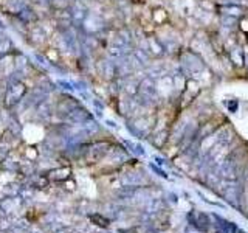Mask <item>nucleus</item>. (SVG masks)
<instances>
[{
    "label": "nucleus",
    "mask_w": 248,
    "mask_h": 233,
    "mask_svg": "<svg viewBox=\"0 0 248 233\" xmlns=\"http://www.w3.org/2000/svg\"><path fill=\"white\" fill-rule=\"evenodd\" d=\"M25 93H27V85L22 81H13L8 85L6 95H5V104H6V107H11L16 103H19Z\"/></svg>",
    "instance_id": "f257e3e1"
},
{
    "label": "nucleus",
    "mask_w": 248,
    "mask_h": 233,
    "mask_svg": "<svg viewBox=\"0 0 248 233\" xmlns=\"http://www.w3.org/2000/svg\"><path fill=\"white\" fill-rule=\"evenodd\" d=\"M70 13H71V23H76V25H82V22L88 16L87 8L82 3V0H73V3L70 5Z\"/></svg>",
    "instance_id": "f03ea898"
},
{
    "label": "nucleus",
    "mask_w": 248,
    "mask_h": 233,
    "mask_svg": "<svg viewBox=\"0 0 248 233\" xmlns=\"http://www.w3.org/2000/svg\"><path fill=\"white\" fill-rule=\"evenodd\" d=\"M82 28L86 30L87 33H98L101 31L104 25H102V20L99 17H93V16H87L86 20L82 22Z\"/></svg>",
    "instance_id": "7ed1b4c3"
},
{
    "label": "nucleus",
    "mask_w": 248,
    "mask_h": 233,
    "mask_svg": "<svg viewBox=\"0 0 248 233\" xmlns=\"http://www.w3.org/2000/svg\"><path fill=\"white\" fill-rule=\"evenodd\" d=\"M116 75H118L116 65H113L110 61H109V62H104V76L109 79V81L115 79V76H116Z\"/></svg>",
    "instance_id": "20e7f679"
},
{
    "label": "nucleus",
    "mask_w": 248,
    "mask_h": 233,
    "mask_svg": "<svg viewBox=\"0 0 248 233\" xmlns=\"http://www.w3.org/2000/svg\"><path fill=\"white\" fill-rule=\"evenodd\" d=\"M127 33L126 31H119L118 34H116V38H115V47H119V48H123L124 45H127L129 44V38H127Z\"/></svg>",
    "instance_id": "39448f33"
},
{
    "label": "nucleus",
    "mask_w": 248,
    "mask_h": 233,
    "mask_svg": "<svg viewBox=\"0 0 248 233\" xmlns=\"http://www.w3.org/2000/svg\"><path fill=\"white\" fill-rule=\"evenodd\" d=\"M9 48H11V41H9V39H6V38H2V39H0V54L8 53Z\"/></svg>",
    "instance_id": "423d86ee"
},
{
    "label": "nucleus",
    "mask_w": 248,
    "mask_h": 233,
    "mask_svg": "<svg viewBox=\"0 0 248 233\" xmlns=\"http://www.w3.org/2000/svg\"><path fill=\"white\" fill-rule=\"evenodd\" d=\"M90 219L93 221V222H96L99 227H107L109 225V221L106 219V218H102V216H99V214H95V216H90Z\"/></svg>",
    "instance_id": "0eeeda50"
},
{
    "label": "nucleus",
    "mask_w": 248,
    "mask_h": 233,
    "mask_svg": "<svg viewBox=\"0 0 248 233\" xmlns=\"http://www.w3.org/2000/svg\"><path fill=\"white\" fill-rule=\"evenodd\" d=\"M19 17H22L25 22H29V20H34V19H36V16L31 13V11H27V9H25V11H20Z\"/></svg>",
    "instance_id": "6e6552de"
},
{
    "label": "nucleus",
    "mask_w": 248,
    "mask_h": 233,
    "mask_svg": "<svg viewBox=\"0 0 248 233\" xmlns=\"http://www.w3.org/2000/svg\"><path fill=\"white\" fill-rule=\"evenodd\" d=\"M109 54H110V56H113V58H116V56H121V54H123V51H121L119 47H112L110 50H109Z\"/></svg>",
    "instance_id": "1a4fd4ad"
},
{
    "label": "nucleus",
    "mask_w": 248,
    "mask_h": 233,
    "mask_svg": "<svg viewBox=\"0 0 248 233\" xmlns=\"http://www.w3.org/2000/svg\"><path fill=\"white\" fill-rule=\"evenodd\" d=\"M242 30H244V31H248V22L247 20H242Z\"/></svg>",
    "instance_id": "9d476101"
}]
</instances>
